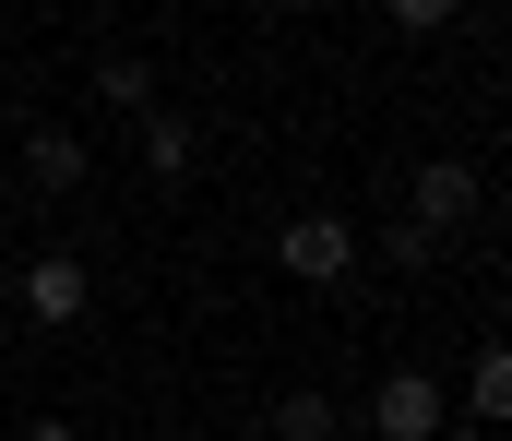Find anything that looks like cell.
<instances>
[{
	"label": "cell",
	"mask_w": 512,
	"mask_h": 441,
	"mask_svg": "<svg viewBox=\"0 0 512 441\" xmlns=\"http://www.w3.org/2000/svg\"><path fill=\"white\" fill-rule=\"evenodd\" d=\"M477 203H489V167H477V155H429V167L405 179V227H417L429 251H441L453 227H477Z\"/></svg>",
	"instance_id": "cell-1"
},
{
	"label": "cell",
	"mask_w": 512,
	"mask_h": 441,
	"mask_svg": "<svg viewBox=\"0 0 512 441\" xmlns=\"http://www.w3.org/2000/svg\"><path fill=\"white\" fill-rule=\"evenodd\" d=\"M274 263H286V287H346V275H358V215H334V203L286 215Z\"/></svg>",
	"instance_id": "cell-2"
},
{
	"label": "cell",
	"mask_w": 512,
	"mask_h": 441,
	"mask_svg": "<svg viewBox=\"0 0 512 441\" xmlns=\"http://www.w3.org/2000/svg\"><path fill=\"white\" fill-rule=\"evenodd\" d=\"M12 287H24V298H12V322H48V334H72V322L96 310V275H84V251H36Z\"/></svg>",
	"instance_id": "cell-3"
},
{
	"label": "cell",
	"mask_w": 512,
	"mask_h": 441,
	"mask_svg": "<svg viewBox=\"0 0 512 441\" xmlns=\"http://www.w3.org/2000/svg\"><path fill=\"white\" fill-rule=\"evenodd\" d=\"M441 406H453L441 370H382V394H370V441H441Z\"/></svg>",
	"instance_id": "cell-4"
},
{
	"label": "cell",
	"mask_w": 512,
	"mask_h": 441,
	"mask_svg": "<svg viewBox=\"0 0 512 441\" xmlns=\"http://www.w3.org/2000/svg\"><path fill=\"white\" fill-rule=\"evenodd\" d=\"M191 167H203V132H191L179 108H143V179H155V191H179Z\"/></svg>",
	"instance_id": "cell-5"
},
{
	"label": "cell",
	"mask_w": 512,
	"mask_h": 441,
	"mask_svg": "<svg viewBox=\"0 0 512 441\" xmlns=\"http://www.w3.org/2000/svg\"><path fill=\"white\" fill-rule=\"evenodd\" d=\"M24 179H36V191H84V179H96V155H84V132L36 120V132H24Z\"/></svg>",
	"instance_id": "cell-6"
},
{
	"label": "cell",
	"mask_w": 512,
	"mask_h": 441,
	"mask_svg": "<svg viewBox=\"0 0 512 441\" xmlns=\"http://www.w3.org/2000/svg\"><path fill=\"white\" fill-rule=\"evenodd\" d=\"M453 394H465V418H477V430H501V418H512V346H477Z\"/></svg>",
	"instance_id": "cell-7"
},
{
	"label": "cell",
	"mask_w": 512,
	"mask_h": 441,
	"mask_svg": "<svg viewBox=\"0 0 512 441\" xmlns=\"http://www.w3.org/2000/svg\"><path fill=\"white\" fill-rule=\"evenodd\" d=\"M262 441H346V406L298 382V394H274V418H262Z\"/></svg>",
	"instance_id": "cell-8"
},
{
	"label": "cell",
	"mask_w": 512,
	"mask_h": 441,
	"mask_svg": "<svg viewBox=\"0 0 512 441\" xmlns=\"http://www.w3.org/2000/svg\"><path fill=\"white\" fill-rule=\"evenodd\" d=\"M96 96H108V108H131V120H143V108H155V72H143L131 48H108V60H96Z\"/></svg>",
	"instance_id": "cell-9"
},
{
	"label": "cell",
	"mask_w": 512,
	"mask_h": 441,
	"mask_svg": "<svg viewBox=\"0 0 512 441\" xmlns=\"http://www.w3.org/2000/svg\"><path fill=\"white\" fill-rule=\"evenodd\" d=\"M12 441H84V430H72V418H24Z\"/></svg>",
	"instance_id": "cell-10"
},
{
	"label": "cell",
	"mask_w": 512,
	"mask_h": 441,
	"mask_svg": "<svg viewBox=\"0 0 512 441\" xmlns=\"http://www.w3.org/2000/svg\"><path fill=\"white\" fill-rule=\"evenodd\" d=\"M12 334H24V322H12V298H0V358H12Z\"/></svg>",
	"instance_id": "cell-11"
},
{
	"label": "cell",
	"mask_w": 512,
	"mask_h": 441,
	"mask_svg": "<svg viewBox=\"0 0 512 441\" xmlns=\"http://www.w3.org/2000/svg\"><path fill=\"white\" fill-rule=\"evenodd\" d=\"M179 441H203V430H179Z\"/></svg>",
	"instance_id": "cell-12"
}]
</instances>
